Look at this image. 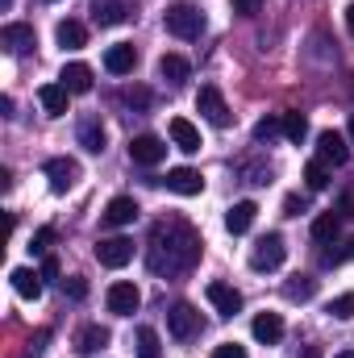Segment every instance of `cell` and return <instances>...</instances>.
<instances>
[{
    "instance_id": "33",
    "label": "cell",
    "mask_w": 354,
    "mask_h": 358,
    "mask_svg": "<svg viewBox=\"0 0 354 358\" xmlns=\"http://www.w3.org/2000/svg\"><path fill=\"white\" fill-rule=\"evenodd\" d=\"M330 317L334 321H351L354 317V292H342L338 300H330Z\"/></svg>"
},
{
    "instance_id": "18",
    "label": "cell",
    "mask_w": 354,
    "mask_h": 358,
    "mask_svg": "<svg viewBox=\"0 0 354 358\" xmlns=\"http://www.w3.org/2000/svg\"><path fill=\"white\" fill-rule=\"evenodd\" d=\"M138 221V200L134 196H113L108 208H104V225H129Z\"/></svg>"
},
{
    "instance_id": "27",
    "label": "cell",
    "mask_w": 354,
    "mask_h": 358,
    "mask_svg": "<svg viewBox=\"0 0 354 358\" xmlns=\"http://www.w3.org/2000/svg\"><path fill=\"white\" fill-rule=\"evenodd\" d=\"M313 292H317V279H313V275H292V279L283 283V296H288V300H313Z\"/></svg>"
},
{
    "instance_id": "38",
    "label": "cell",
    "mask_w": 354,
    "mask_h": 358,
    "mask_svg": "<svg viewBox=\"0 0 354 358\" xmlns=\"http://www.w3.org/2000/svg\"><path fill=\"white\" fill-rule=\"evenodd\" d=\"M304 208H309V204H304V196H288V200H283V213H288V217H300Z\"/></svg>"
},
{
    "instance_id": "42",
    "label": "cell",
    "mask_w": 354,
    "mask_h": 358,
    "mask_svg": "<svg viewBox=\"0 0 354 358\" xmlns=\"http://www.w3.org/2000/svg\"><path fill=\"white\" fill-rule=\"evenodd\" d=\"M300 358H321V346H304V350H300Z\"/></svg>"
},
{
    "instance_id": "6",
    "label": "cell",
    "mask_w": 354,
    "mask_h": 358,
    "mask_svg": "<svg viewBox=\"0 0 354 358\" xmlns=\"http://www.w3.org/2000/svg\"><path fill=\"white\" fill-rule=\"evenodd\" d=\"M283 255H288V246H283V238L279 234H267L255 242V250H250V267L255 271H275L283 263Z\"/></svg>"
},
{
    "instance_id": "28",
    "label": "cell",
    "mask_w": 354,
    "mask_h": 358,
    "mask_svg": "<svg viewBox=\"0 0 354 358\" xmlns=\"http://www.w3.org/2000/svg\"><path fill=\"white\" fill-rule=\"evenodd\" d=\"M80 146H84L88 155H100V150H104V125H100V121H84V125H80Z\"/></svg>"
},
{
    "instance_id": "32",
    "label": "cell",
    "mask_w": 354,
    "mask_h": 358,
    "mask_svg": "<svg viewBox=\"0 0 354 358\" xmlns=\"http://www.w3.org/2000/svg\"><path fill=\"white\" fill-rule=\"evenodd\" d=\"M279 134H283V117H263L255 125V142H275Z\"/></svg>"
},
{
    "instance_id": "48",
    "label": "cell",
    "mask_w": 354,
    "mask_h": 358,
    "mask_svg": "<svg viewBox=\"0 0 354 358\" xmlns=\"http://www.w3.org/2000/svg\"><path fill=\"white\" fill-rule=\"evenodd\" d=\"M0 4H4V8H8V4H13V0H0Z\"/></svg>"
},
{
    "instance_id": "22",
    "label": "cell",
    "mask_w": 354,
    "mask_h": 358,
    "mask_svg": "<svg viewBox=\"0 0 354 358\" xmlns=\"http://www.w3.org/2000/svg\"><path fill=\"white\" fill-rule=\"evenodd\" d=\"M250 329H255V338H259L263 346H275V342L283 338V321H279V313H259Z\"/></svg>"
},
{
    "instance_id": "4",
    "label": "cell",
    "mask_w": 354,
    "mask_h": 358,
    "mask_svg": "<svg viewBox=\"0 0 354 358\" xmlns=\"http://www.w3.org/2000/svg\"><path fill=\"white\" fill-rule=\"evenodd\" d=\"M167 329H171L176 342H192V338L204 329V321H200V313H196L192 304H176V308L167 313Z\"/></svg>"
},
{
    "instance_id": "5",
    "label": "cell",
    "mask_w": 354,
    "mask_h": 358,
    "mask_svg": "<svg viewBox=\"0 0 354 358\" xmlns=\"http://www.w3.org/2000/svg\"><path fill=\"white\" fill-rule=\"evenodd\" d=\"M204 296H208V304L217 308V317H225V321L242 313V292L229 287V283H221V279H213V283L204 287Z\"/></svg>"
},
{
    "instance_id": "14",
    "label": "cell",
    "mask_w": 354,
    "mask_h": 358,
    "mask_svg": "<svg viewBox=\"0 0 354 358\" xmlns=\"http://www.w3.org/2000/svg\"><path fill=\"white\" fill-rule=\"evenodd\" d=\"M167 187H171L176 196H200V192H204V176H200L196 167H171V171H167Z\"/></svg>"
},
{
    "instance_id": "21",
    "label": "cell",
    "mask_w": 354,
    "mask_h": 358,
    "mask_svg": "<svg viewBox=\"0 0 354 358\" xmlns=\"http://www.w3.org/2000/svg\"><path fill=\"white\" fill-rule=\"evenodd\" d=\"M92 17H96V25H121L129 17V0H96Z\"/></svg>"
},
{
    "instance_id": "45",
    "label": "cell",
    "mask_w": 354,
    "mask_h": 358,
    "mask_svg": "<svg viewBox=\"0 0 354 358\" xmlns=\"http://www.w3.org/2000/svg\"><path fill=\"white\" fill-rule=\"evenodd\" d=\"M346 259H354V238L346 242Z\"/></svg>"
},
{
    "instance_id": "46",
    "label": "cell",
    "mask_w": 354,
    "mask_h": 358,
    "mask_svg": "<svg viewBox=\"0 0 354 358\" xmlns=\"http://www.w3.org/2000/svg\"><path fill=\"white\" fill-rule=\"evenodd\" d=\"M346 129H351V142H354V117H351V125H346Z\"/></svg>"
},
{
    "instance_id": "10",
    "label": "cell",
    "mask_w": 354,
    "mask_h": 358,
    "mask_svg": "<svg viewBox=\"0 0 354 358\" xmlns=\"http://www.w3.org/2000/svg\"><path fill=\"white\" fill-rule=\"evenodd\" d=\"M96 259H100V267H125L129 259H134V238H104V242H96Z\"/></svg>"
},
{
    "instance_id": "29",
    "label": "cell",
    "mask_w": 354,
    "mask_h": 358,
    "mask_svg": "<svg viewBox=\"0 0 354 358\" xmlns=\"http://www.w3.org/2000/svg\"><path fill=\"white\" fill-rule=\"evenodd\" d=\"M138 358H163V342H159V334L150 325L138 329Z\"/></svg>"
},
{
    "instance_id": "40",
    "label": "cell",
    "mask_w": 354,
    "mask_h": 358,
    "mask_svg": "<svg viewBox=\"0 0 354 358\" xmlns=\"http://www.w3.org/2000/svg\"><path fill=\"white\" fill-rule=\"evenodd\" d=\"M38 271H42V279H59V259H55V255H46Z\"/></svg>"
},
{
    "instance_id": "34",
    "label": "cell",
    "mask_w": 354,
    "mask_h": 358,
    "mask_svg": "<svg viewBox=\"0 0 354 358\" xmlns=\"http://www.w3.org/2000/svg\"><path fill=\"white\" fill-rule=\"evenodd\" d=\"M238 176H246V183H271V167H263V163H238Z\"/></svg>"
},
{
    "instance_id": "23",
    "label": "cell",
    "mask_w": 354,
    "mask_h": 358,
    "mask_svg": "<svg viewBox=\"0 0 354 358\" xmlns=\"http://www.w3.org/2000/svg\"><path fill=\"white\" fill-rule=\"evenodd\" d=\"M55 42H59L63 50H80V46H88V29H84L80 21H59Z\"/></svg>"
},
{
    "instance_id": "2",
    "label": "cell",
    "mask_w": 354,
    "mask_h": 358,
    "mask_svg": "<svg viewBox=\"0 0 354 358\" xmlns=\"http://www.w3.org/2000/svg\"><path fill=\"white\" fill-rule=\"evenodd\" d=\"M163 21H167V29L176 38H200V29H204V13L196 4H171L163 13Z\"/></svg>"
},
{
    "instance_id": "19",
    "label": "cell",
    "mask_w": 354,
    "mask_h": 358,
    "mask_svg": "<svg viewBox=\"0 0 354 358\" xmlns=\"http://www.w3.org/2000/svg\"><path fill=\"white\" fill-rule=\"evenodd\" d=\"M255 217H259V204H255V200H238V204L225 213V229H229V234H246V229L255 225Z\"/></svg>"
},
{
    "instance_id": "16",
    "label": "cell",
    "mask_w": 354,
    "mask_h": 358,
    "mask_svg": "<svg viewBox=\"0 0 354 358\" xmlns=\"http://www.w3.org/2000/svg\"><path fill=\"white\" fill-rule=\"evenodd\" d=\"M108 342H113V334H108L104 325H84V329L76 334V355H100Z\"/></svg>"
},
{
    "instance_id": "3",
    "label": "cell",
    "mask_w": 354,
    "mask_h": 358,
    "mask_svg": "<svg viewBox=\"0 0 354 358\" xmlns=\"http://www.w3.org/2000/svg\"><path fill=\"white\" fill-rule=\"evenodd\" d=\"M196 108H200V117L208 121V125H217V129H225L234 117H229V104H225V96L221 88H213V84H204V88L196 92Z\"/></svg>"
},
{
    "instance_id": "24",
    "label": "cell",
    "mask_w": 354,
    "mask_h": 358,
    "mask_svg": "<svg viewBox=\"0 0 354 358\" xmlns=\"http://www.w3.org/2000/svg\"><path fill=\"white\" fill-rule=\"evenodd\" d=\"M67 96H71V92L63 88V84H42V88H38V100H42V108H46L50 117H63V113H67Z\"/></svg>"
},
{
    "instance_id": "9",
    "label": "cell",
    "mask_w": 354,
    "mask_h": 358,
    "mask_svg": "<svg viewBox=\"0 0 354 358\" xmlns=\"http://www.w3.org/2000/svg\"><path fill=\"white\" fill-rule=\"evenodd\" d=\"M104 300H108V313H113V317H134V313H138V304H142V292H138L134 283H125V279H121V283H113V287H108V296H104Z\"/></svg>"
},
{
    "instance_id": "26",
    "label": "cell",
    "mask_w": 354,
    "mask_h": 358,
    "mask_svg": "<svg viewBox=\"0 0 354 358\" xmlns=\"http://www.w3.org/2000/svg\"><path fill=\"white\" fill-rule=\"evenodd\" d=\"M342 234V217L330 208V213H321L317 221H313V242H334Z\"/></svg>"
},
{
    "instance_id": "1",
    "label": "cell",
    "mask_w": 354,
    "mask_h": 358,
    "mask_svg": "<svg viewBox=\"0 0 354 358\" xmlns=\"http://www.w3.org/2000/svg\"><path fill=\"white\" fill-rule=\"evenodd\" d=\"M200 250H204L200 234L179 217H167V221H159L150 229V271H159V275L192 271L200 263Z\"/></svg>"
},
{
    "instance_id": "31",
    "label": "cell",
    "mask_w": 354,
    "mask_h": 358,
    "mask_svg": "<svg viewBox=\"0 0 354 358\" xmlns=\"http://www.w3.org/2000/svg\"><path fill=\"white\" fill-rule=\"evenodd\" d=\"M304 183H309V192H325V187H330V171H325L321 159H313V163L304 167Z\"/></svg>"
},
{
    "instance_id": "39",
    "label": "cell",
    "mask_w": 354,
    "mask_h": 358,
    "mask_svg": "<svg viewBox=\"0 0 354 358\" xmlns=\"http://www.w3.org/2000/svg\"><path fill=\"white\" fill-rule=\"evenodd\" d=\"M263 8V0H234V13H242V17H255Z\"/></svg>"
},
{
    "instance_id": "12",
    "label": "cell",
    "mask_w": 354,
    "mask_h": 358,
    "mask_svg": "<svg viewBox=\"0 0 354 358\" xmlns=\"http://www.w3.org/2000/svg\"><path fill=\"white\" fill-rule=\"evenodd\" d=\"M134 67H138V50L129 42H117V46L104 50V71L108 76H129Z\"/></svg>"
},
{
    "instance_id": "8",
    "label": "cell",
    "mask_w": 354,
    "mask_h": 358,
    "mask_svg": "<svg viewBox=\"0 0 354 358\" xmlns=\"http://www.w3.org/2000/svg\"><path fill=\"white\" fill-rule=\"evenodd\" d=\"M129 159H134V163H142V167H155V163H163V159H167V142H163V138H155V134H138V138L129 142Z\"/></svg>"
},
{
    "instance_id": "20",
    "label": "cell",
    "mask_w": 354,
    "mask_h": 358,
    "mask_svg": "<svg viewBox=\"0 0 354 358\" xmlns=\"http://www.w3.org/2000/svg\"><path fill=\"white\" fill-rule=\"evenodd\" d=\"M59 80H63V88L71 96H84V92H92V67L88 63H67Z\"/></svg>"
},
{
    "instance_id": "43",
    "label": "cell",
    "mask_w": 354,
    "mask_h": 358,
    "mask_svg": "<svg viewBox=\"0 0 354 358\" xmlns=\"http://www.w3.org/2000/svg\"><path fill=\"white\" fill-rule=\"evenodd\" d=\"M342 208H346L342 217H354V196H346V200H342Z\"/></svg>"
},
{
    "instance_id": "15",
    "label": "cell",
    "mask_w": 354,
    "mask_h": 358,
    "mask_svg": "<svg viewBox=\"0 0 354 358\" xmlns=\"http://www.w3.org/2000/svg\"><path fill=\"white\" fill-rule=\"evenodd\" d=\"M167 134H171V142H176L183 155H196L204 142H200V129L187 121V117H171V125H167Z\"/></svg>"
},
{
    "instance_id": "44",
    "label": "cell",
    "mask_w": 354,
    "mask_h": 358,
    "mask_svg": "<svg viewBox=\"0 0 354 358\" xmlns=\"http://www.w3.org/2000/svg\"><path fill=\"white\" fill-rule=\"evenodd\" d=\"M346 29H351V34H354V4H351V8H346Z\"/></svg>"
},
{
    "instance_id": "47",
    "label": "cell",
    "mask_w": 354,
    "mask_h": 358,
    "mask_svg": "<svg viewBox=\"0 0 354 358\" xmlns=\"http://www.w3.org/2000/svg\"><path fill=\"white\" fill-rule=\"evenodd\" d=\"M338 358H354V350H346V355H338Z\"/></svg>"
},
{
    "instance_id": "36",
    "label": "cell",
    "mask_w": 354,
    "mask_h": 358,
    "mask_svg": "<svg viewBox=\"0 0 354 358\" xmlns=\"http://www.w3.org/2000/svg\"><path fill=\"white\" fill-rule=\"evenodd\" d=\"M213 358H246V346H238V342H221V346L213 350Z\"/></svg>"
},
{
    "instance_id": "13",
    "label": "cell",
    "mask_w": 354,
    "mask_h": 358,
    "mask_svg": "<svg viewBox=\"0 0 354 358\" xmlns=\"http://www.w3.org/2000/svg\"><path fill=\"white\" fill-rule=\"evenodd\" d=\"M42 171H46V179H50L55 192H67V187H76V179H80V163H76V159H50Z\"/></svg>"
},
{
    "instance_id": "30",
    "label": "cell",
    "mask_w": 354,
    "mask_h": 358,
    "mask_svg": "<svg viewBox=\"0 0 354 358\" xmlns=\"http://www.w3.org/2000/svg\"><path fill=\"white\" fill-rule=\"evenodd\" d=\"M283 138H288V142H296V146H300V142H304V138H309V121H304V117H300V113H283Z\"/></svg>"
},
{
    "instance_id": "41",
    "label": "cell",
    "mask_w": 354,
    "mask_h": 358,
    "mask_svg": "<svg viewBox=\"0 0 354 358\" xmlns=\"http://www.w3.org/2000/svg\"><path fill=\"white\" fill-rule=\"evenodd\" d=\"M125 100H129V104H138V108H146V104H150V92H146V88H134Z\"/></svg>"
},
{
    "instance_id": "17",
    "label": "cell",
    "mask_w": 354,
    "mask_h": 358,
    "mask_svg": "<svg viewBox=\"0 0 354 358\" xmlns=\"http://www.w3.org/2000/svg\"><path fill=\"white\" fill-rule=\"evenodd\" d=\"M13 292L21 296V300H38L42 296V271H29V267H13Z\"/></svg>"
},
{
    "instance_id": "11",
    "label": "cell",
    "mask_w": 354,
    "mask_h": 358,
    "mask_svg": "<svg viewBox=\"0 0 354 358\" xmlns=\"http://www.w3.org/2000/svg\"><path fill=\"white\" fill-rule=\"evenodd\" d=\"M317 159H321V163H334V167H342V163L351 159V146H346V138H342L338 129H321V134H317Z\"/></svg>"
},
{
    "instance_id": "37",
    "label": "cell",
    "mask_w": 354,
    "mask_h": 358,
    "mask_svg": "<svg viewBox=\"0 0 354 358\" xmlns=\"http://www.w3.org/2000/svg\"><path fill=\"white\" fill-rule=\"evenodd\" d=\"M63 287H67V292H71L76 300H84V296H88V283H84L80 275H71V279H63Z\"/></svg>"
},
{
    "instance_id": "25",
    "label": "cell",
    "mask_w": 354,
    "mask_h": 358,
    "mask_svg": "<svg viewBox=\"0 0 354 358\" xmlns=\"http://www.w3.org/2000/svg\"><path fill=\"white\" fill-rule=\"evenodd\" d=\"M159 76H163L167 84H183V80L192 76V63H187L183 55H163V59H159Z\"/></svg>"
},
{
    "instance_id": "35",
    "label": "cell",
    "mask_w": 354,
    "mask_h": 358,
    "mask_svg": "<svg viewBox=\"0 0 354 358\" xmlns=\"http://www.w3.org/2000/svg\"><path fill=\"white\" fill-rule=\"evenodd\" d=\"M50 246H55V229H50V225H42V229L34 234V246H29V250H34V255H46Z\"/></svg>"
},
{
    "instance_id": "7",
    "label": "cell",
    "mask_w": 354,
    "mask_h": 358,
    "mask_svg": "<svg viewBox=\"0 0 354 358\" xmlns=\"http://www.w3.org/2000/svg\"><path fill=\"white\" fill-rule=\"evenodd\" d=\"M0 46H4L8 55H29V50L38 46L34 25H25V21H8V25L0 29Z\"/></svg>"
}]
</instances>
